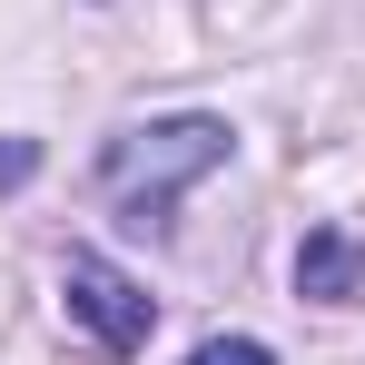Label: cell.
I'll use <instances>...</instances> for the list:
<instances>
[{
    "instance_id": "cell-1",
    "label": "cell",
    "mask_w": 365,
    "mask_h": 365,
    "mask_svg": "<svg viewBox=\"0 0 365 365\" xmlns=\"http://www.w3.org/2000/svg\"><path fill=\"white\" fill-rule=\"evenodd\" d=\"M227 119H158V128H128L109 138V158H99V178L119 197L128 227H168V207H178V187H197L207 168H227Z\"/></svg>"
},
{
    "instance_id": "cell-2",
    "label": "cell",
    "mask_w": 365,
    "mask_h": 365,
    "mask_svg": "<svg viewBox=\"0 0 365 365\" xmlns=\"http://www.w3.org/2000/svg\"><path fill=\"white\" fill-rule=\"evenodd\" d=\"M60 297H69V316L89 326V346H99V356H138V346H148V326H158L148 287L119 277L109 257H69V267H60Z\"/></svg>"
},
{
    "instance_id": "cell-3",
    "label": "cell",
    "mask_w": 365,
    "mask_h": 365,
    "mask_svg": "<svg viewBox=\"0 0 365 365\" xmlns=\"http://www.w3.org/2000/svg\"><path fill=\"white\" fill-rule=\"evenodd\" d=\"M365 287V247L346 237V227H316V237L297 247V297H316V306H346Z\"/></svg>"
},
{
    "instance_id": "cell-4",
    "label": "cell",
    "mask_w": 365,
    "mask_h": 365,
    "mask_svg": "<svg viewBox=\"0 0 365 365\" xmlns=\"http://www.w3.org/2000/svg\"><path fill=\"white\" fill-rule=\"evenodd\" d=\"M187 365H277V356H267L257 336H207V346H197Z\"/></svg>"
},
{
    "instance_id": "cell-5",
    "label": "cell",
    "mask_w": 365,
    "mask_h": 365,
    "mask_svg": "<svg viewBox=\"0 0 365 365\" xmlns=\"http://www.w3.org/2000/svg\"><path fill=\"white\" fill-rule=\"evenodd\" d=\"M40 178V138H0V197Z\"/></svg>"
}]
</instances>
